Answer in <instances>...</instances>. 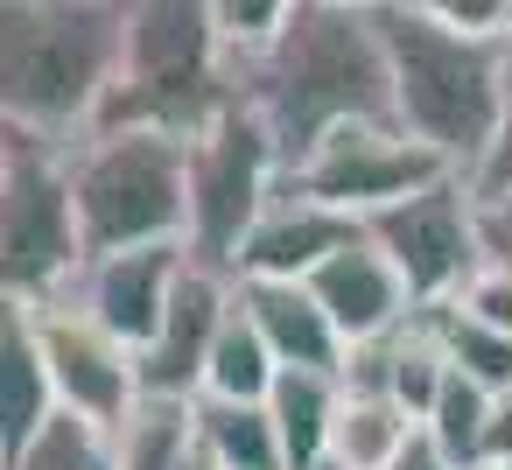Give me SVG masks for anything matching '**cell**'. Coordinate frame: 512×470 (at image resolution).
Here are the masks:
<instances>
[{
	"instance_id": "6da1fadb",
	"label": "cell",
	"mask_w": 512,
	"mask_h": 470,
	"mask_svg": "<svg viewBox=\"0 0 512 470\" xmlns=\"http://www.w3.org/2000/svg\"><path fill=\"white\" fill-rule=\"evenodd\" d=\"M232 71L239 92L260 106V120L274 127L288 169L344 120H393V78L372 8L295 0L281 36L260 43L253 57H232Z\"/></svg>"
},
{
	"instance_id": "7a4b0ae2",
	"label": "cell",
	"mask_w": 512,
	"mask_h": 470,
	"mask_svg": "<svg viewBox=\"0 0 512 470\" xmlns=\"http://www.w3.org/2000/svg\"><path fill=\"white\" fill-rule=\"evenodd\" d=\"M127 0H8L0 8V106L8 127L78 148L120 85Z\"/></svg>"
},
{
	"instance_id": "3957f363",
	"label": "cell",
	"mask_w": 512,
	"mask_h": 470,
	"mask_svg": "<svg viewBox=\"0 0 512 470\" xmlns=\"http://www.w3.org/2000/svg\"><path fill=\"white\" fill-rule=\"evenodd\" d=\"M372 22L386 43L393 120L414 141H428L449 169L477 176L505 120V43L435 22L421 0H379Z\"/></svg>"
},
{
	"instance_id": "277c9868",
	"label": "cell",
	"mask_w": 512,
	"mask_h": 470,
	"mask_svg": "<svg viewBox=\"0 0 512 470\" xmlns=\"http://www.w3.org/2000/svg\"><path fill=\"white\" fill-rule=\"evenodd\" d=\"M232 99L239 71L211 0H127L120 85L99 127H169L190 141Z\"/></svg>"
},
{
	"instance_id": "5b68a950",
	"label": "cell",
	"mask_w": 512,
	"mask_h": 470,
	"mask_svg": "<svg viewBox=\"0 0 512 470\" xmlns=\"http://www.w3.org/2000/svg\"><path fill=\"white\" fill-rule=\"evenodd\" d=\"M85 253L190 239V141L169 127H92L71 148Z\"/></svg>"
},
{
	"instance_id": "8992f818",
	"label": "cell",
	"mask_w": 512,
	"mask_h": 470,
	"mask_svg": "<svg viewBox=\"0 0 512 470\" xmlns=\"http://www.w3.org/2000/svg\"><path fill=\"white\" fill-rule=\"evenodd\" d=\"M85 225L71 197V148L29 127L0 141V281L8 302H57L85 274Z\"/></svg>"
},
{
	"instance_id": "52a82bcc",
	"label": "cell",
	"mask_w": 512,
	"mask_h": 470,
	"mask_svg": "<svg viewBox=\"0 0 512 470\" xmlns=\"http://www.w3.org/2000/svg\"><path fill=\"white\" fill-rule=\"evenodd\" d=\"M288 162H281V141L274 127L260 120V106L239 92L225 113H211L197 134H190V260L204 267H239V246L246 232L260 225V211L274 204Z\"/></svg>"
},
{
	"instance_id": "ba28073f",
	"label": "cell",
	"mask_w": 512,
	"mask_h": 470,
	"mask_svg": "<svg viewBox=\"0 0 512 470\" xmlns=\"http://www.w3.org/2000/svg\"><path fill=\"white\" fill-rule=\"evenodd\" d=\"M365 232H372V246L407 274V288H414L421 309L463 295V281L484 267L477 183H470L463 169L442 176V183H428V190H414V197H400V204H386V211H372Z\"/></svg>"
},
{
	"instance_id": "9c48e42d",
	"label": "cell",
	"mask_w": 512,
	"mask_h": 470,
	"mask_svg": "<svg viewBox=\"0 0 512 470\" xmlns=\"http://www.w3.org/2000/svg\"><path fill=\"white\" fill-rule=\"evenodd\" d=\"M288 176L309 197H323V204H337L351 218H372V211H386V204H400V197H414V190H428V183H442L456 169L428 141H414L400 120H344Z\"/></svg>"
},
{
	"instance_id": "30bf717a",
	"label": "cell",
	"mask_w": 512,
	"mask_h": 470,
	"mask_svg": "<svg viewBox=\"0 0 512 470\" xmlns=\"http://www.w3.org/2000/svg\"><path fill=\"white\" fill-rule=\"evenodd\" d=\"M22 309H29V323H36V344H43L57 407L78 414V421L120 428V421L141 407V351L120 344L106 323H92V316L78 309V295L22 302Z\"/></svg>"
},
{
	"instance_id": "8fae6325",
	"label": "cell",
	"mask_w": 512,
	"mask_h": 470,
	"mask_svg": "<svg viewBox=\"0 0 512 470\" xmlns=\"http://www.w3.org/2000/svg\"><path fill=\"white\" fill-rule=\"evenodd\" d=\"M232 309H239V281L225 267L190 260L183 281H176V302H169V316L155 330V344H141V393L204 400V372H211V351H218Z\"/></svg>"
},
{
	"instance_id": "7c38bea8",
	"label": "cell",
	"mask_w": 512,
	"mask_h": 470,
	"mask_svg": "<svg viewBox=\"0 0 512 470\" xmlns=\"http://www.w3.org/2000/svg\"><path fill=\"white\" fill-rule=\"evenodd\" d=\"M351 239H365V218H351V211L309 197L295 176H281L274 204L260 211V225H253L246 246H239L232 281H309V274H316L330 253H344Z\"/></svg>"
},
{
	"instance_id": "4fadbf2b",
	"label": "cell",
	"mask_w": 512,
	"mask_h": 470,
	"mask_svg": "<svg viewBox=\"0 0 512 470\" xmlns=\"http://www.w3.org/2000/svg\"><path fill=\"white\" fill-rule=\"evenodd\" d=\"M183 267H190V246L183 239H169V246H127V253H99V260H85V274H78V309L92 316V323H106L120 344H155V330H162V316H169V302H176V281H183Z\"/></svg>"
},
{
	"instance_id": "5bb4252c",
	"label": "cell",
	"mask_w": 512,
	"mask_h": 470,
	"mask_svg": "<svg viewBox=\"0 0 512 470\" xmlns=\"http://www.w3.org/2000/svg\"><path fill=\"white\" fill-rule=\"evenodd\" d=\"M309 288H316V302L330 309V323H337V337H344V344L393 337L400 323H414V316H421V302H414L407 274L372 246V232H365V239H351L344 253H330V260L309 274Z\"/></svg>"
},
{
	"instance_id": "9a60e30c",
	"label": "cell",
	"mask_w": 512,
	"mask_h": 470,
	"mask_svg": "<svg viewBox=\"0 0 512 470\" xmlns=\"http://www.w3.org/2000/svg\"><path fill=\"white\" fill-rule=\"evenodd\" d=\"M239 309L253 316V330L267 337V351L295 372H337L344 379V358L351 344L337 337L330 309L316 302L309 281H239Z\"/></svg>"
},
{
	"instance_id": "2e32d148",
	"label": "cell",
	"mask_w": 512,
	"mask_h": 470,
	"mask_svg": "<svg viewBox=\"0 0 512 470\" xmlns=\"http://www.w3.org/2000/svg\"><path fill=\"white\" fill-rule=\"evenodd\" d=\"M449 372H456V365L442 358V344H435L428 316L400 323L393 337L351 344V358H344V386H358V393H393L414 421H428V414H435V400H442Z\"/></svg>"
},
{
	"instance_id": "e0dca14e",
	"label": "cell",
	"mask_w": 512,
	"mask_h": 470,
	"mask_svg": "<svg viewBox=\"0 0 512 470\" xmlns=\"http://www.w3.org/2000/svg\"><path fill=\"white\" fill-rule=\"evenodd\" d=\"M50 414H57V386H50L36 323L22 302H8V323H0V456H15Z\"/></svg>"
},
{
	"instance_id": "ac0fdd59",
	"label": "cell",
	"mask_w": 512,
	"mask_h": 470,
	"mask_svg": "<svg viewBox=\"0 0 512 470\" xmlns=\"http://www.w3.org/2000/svg\"><path fill=\"white\" fill-rule=\"evenodd\" d=\"M337 400H344V379H337V372H295V365H281V379H274V393H267V414H274V428H281L288 470H323V463H330Z\"/></svg>"
},
{
	"instance_id": "d6986e66",
	"label": "cell",
	"mask_w": 512,
	"mask_h": 470,
	"mask_svg": "<svg viewBox=\"0 0 512 470\" xmlns=\"http://www.w3.org/2000/svg\"><path fill=\"white\" fill-rule=\"evenodd\" d=\"M414 435H421V421H414L393 393H358V386H344L337 428H330V463H337V470H393Z\"/></svg>"
},
{
	"instance_id": "ffe728a7",
	"label": "cell",
	"mask_w": 512,
	"mask_h": 470,
	"mask_svg": "<svg viewBox=\"0 0 512 470\" xmlns=\"http://www.w3.org/2000/svg\"><path fill=\"white\" fill-rule=\"evenodd\" d=\"M197 442L218 456V470H288L281 428L267 400H197Z\"/></svg>"
},
{
	"instance_id": "44dd1931",
	"label": "cell",
	"mask_w": 512,
	"mask_h": 470,
	"mask_svg": "<svg viewBox=\"0 0 512 470\" xmlns=\"http://www.w3.org/2000/svg\"><path fill=\"white\" fill-rule=\"evenodd\" d=\"M113 435V463L120 470H183V456L197 449V400H162L141 393V407L106 428Z\"/></svg>"
},
{
	"instance_id": "7402d4cb",
	"label": "cell",
	"mask_w": 512,
	"mask_h": 470,
	"mask_svg": "<svg viewBox=\"0 0 512 470\" xmlns=\"http://www.w3.org/2000/svg\"><path fill=\"white\" fill-rule=\"evenodd\" d=\"M421 316H428L442 358H449L463 379H477L484 393H505V386H512V337H505V330L477 323V316L456 309V302H435V309H421Z\"/></svg>"
},
{
	"instance_id": "603a6c76",
	"label": "cell",
	"mask_w": 512,
	"mask_h": 470,
	"mask_svg": "<svg viewBox=\"0 0 512 470\" xmlns=\"http://www.w3.org/2000/svg\"><path fill=\"white\" fill-rule=\"evenodd\" d=\"M274 379H281V358L267 351V337L253 330V316L232 309V323H225V337H218V351H211L204 393H211V400H267Z\"/></svg>"
},
{
	"instance_id": "cb8c5ba5",
	"label": "cell",
	"mask_w": 512,
	"mask_h": 470,
	"mask_svg": "<svg viewBox=\"0 0 512 470\" xmlns=\"http://www.w3.org/2000/svg\"><path fill=\"white\" fill-rule=\"evenodd\" d=\"M421 435H428L456 470H477V463H484V449H491V393H484L477 379L449 372V386H442L435 414L421 421Z\"/></svg>"
},
{
	"instance_id": "d4e9b609",
	"label": "cell",
	"mask_w": 512,
	"mask_h": 470,
	"mask_svg": "<svg viewBox=\"0 0 512 470\" xmlns=\"http://www.w3.org/2000/svg\"><path fill=\"white\" fill-rule=\"evenodd\" d=\"M0 470H120V463H113V435L99 421H78L57 407Z\"/></svg>"
},
{
	"instance_id": "484cf974",
	"label": "cell",
	"mask_w": 512,
	"mask_h": 470,
	"mask_svg": "<svg viewBox=\"0 0 512 470\" xmlns=\"http://www.w3.org/2000/svg\"><path fill=\"white\" fill-rule=\"evenodd\" d=\"M456 309H470L477 323H491V330H505L512 337V267H498V260H484L470 281H463V295H449Z\"/></svg>"
},
{
	"instance_id": "4316f807",
	"label": "cell",
	"mask_w": 512,
	"mask_h": 470,
	"mask_svg": "<svg viewBox=\"0 0 512 470\" xmlns=\"http://www.w3.org/2000/svg\"><path fill=\"white\" fill-rule=\"evenodd\" d=\"M421 8L463 36H484V43H505L512 36V0H421Z\"/></svg>"
},
{
	"instance_id": "83f0119b",
	"label": "cell",
	"mask_w": 512,
	"mask_h": 470,
	"mask_svg": "<svg viewBox=\"0 0 512 470\" xmlns=\"http://www.w3.org/2000/svg\"><path fill=\"white\" fill-rule=\"evenodd\" d=\"M470 183H477V197L512 190V36H505V120H498V141H491V155H484V169Z\"/></svg>"
},
{
	"instance_id": "f1b7e54d",
	"label": "cell",
	"mask_w": 512,
	"mask_h": 470,
	"mask_svg": "<svg viewBox=\"0 0 512 470\" xmlns=\"http://www.w3.org/2000/svg\"><path fill=\"white\" fill-rule=\"evenodd\" d=\"M477 225H484V260L512 267V190L477 197Z\"/></svg>"
},
{
	"instance_id": "f546056e",
	"label": "cell",
	"mask_w": 512,
	"mask_h": 470,
	"mask_svg": "<svg viewBox=\"0 0 512 470\" xmlns=\"http://www.w3.org/2000/svg\"><path fill=\"white\" fill-rule=\"evenodd\" d=\"M484 463H512V386L491 393V449H484Z\"/></svg>"
},
{
	"instance_id": "4dcf8cb0",
	"label": "cell",
	"mask_w": 512,
	"mask_h": 470,
	"mask_svg": "<svg viewBox=\"0 0 512 470\" xmlns=\"http://www.w3.org/2000/svg\"><path fill=\"white\" fill-rule=\"evenodd\" d=\"M393 470H456V463H449V456H442L428 435H414V442H407V456H400Z\"/></svg>"
},
{
	"instance_id": "1f68e13d",
	"label": "cell",
	"mask_w": 512,
	"mask_h": 470,
	"mask_svg": "<svg viewBox=\"0 0 512 470\" xmlns=\"http://www.w3.org/2000/svg\"><path fill=\"white\" fill-rule=\"evenodd\" d=\"M183 470H218V456H211V449H204V442H197V449H190V456H183Z\"/></svg>"
},
{
	"instance_id": "d6a6232c",
	"label": "cell",
	"mask_w": 512,
	"mask_h": 470,
	"mask_svg": "<svg viewBox=\"0 0 512 470\" xmlns=\"http://www.w3.org/2000/svg\"><path fill=\"white\" fill-rule=\"evenodd\" d=\"M337 8H379V0H337Z\"/></svg>"
},
{
	"instance_id": "836d02e7",
	"label": "cell",
	"mask_w": 512,
	"mask_h": 470,
	"mask_svg": "<svg viewBox=\"0 0 512 470\" xmlns=\"http://www.w3.org/2000/svg\"><path fill=\"white\" fill-rule=\"evenodd\" d=\"M477 470H505V463H477Z\"/></svg>"
},
{
	"instance_id": "e575fe53",
	"label": "cell",
	"mask_w": 512,
	"mask_h": 470,
	"mask_svg": "<svg viewBox=\"0 0 512 470\" xmlns=\"http://www.w3.org/2000/svg\"><path fill=\"white\" fill-rule=\"evenodd\" d=\"M323 470H337V463H323Z\"/></svg>"
},
{
	"instance_id": "d590c367",
	"label": "cell",
	"mask_w": 512,
	"mask_h": 470,
	"mask_svg": "<svg viewBox=\"0 0 512 470\" xmlns=\"http://www.w3.org/2000/svg\"><path fill=\"white\" fill-rule=\"evenodd\" d=\"M505 470H512V463H505Z\"/></svg>"
}]
</instances>
